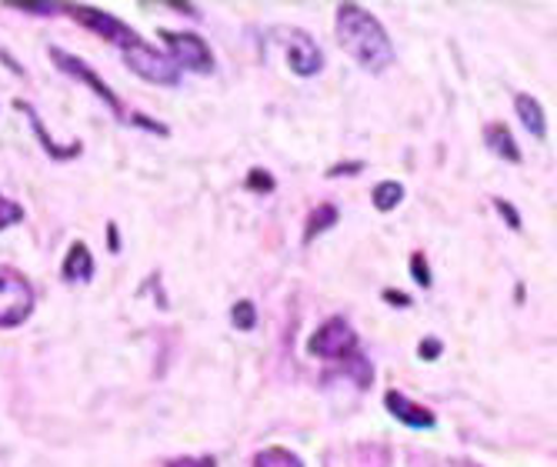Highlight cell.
<instances>
[{
    "instance_id": "28",
    "label": "cell",
    "mask_w": 557,
    "mask_h": 467,
    "mask_svg": "<svg viewBox=\"0 0 557 467\" xmlns=\"http://www.w3.org/2000/svg\"><path fill=\"white\" fill-rule=\"evenodd\" d=\"M384 300H391V304H411V297H404V294H394V291H384Z\"/></svg>"
},
{
    "instance_id": "14",
    "label": "cell",
    "mask_w": 557,
    "mask_h": 467,
    "mask_svg": "<svg viewBox=\"0 0 557 467\" xmlns=\"http://www.w3.org/2000/svg\"><path fill=\"white\" fill-rule=\"evenodd\" d=\"M337 221H341V211H337L334 204H318L314 211H311V218H308V224H304V241L321 237V234L331 231Z\"/></svg>"
},
{
    "instance_id": "9",
    "label": "cell",
    "mask_w": 557,
    "mask_h": 467,
    "mask_svg": "<svg viewBox=\"0 0 557 467\" xmlns=\"http://www.w3.org/2000/svg\"><path fill=\"white\" fill-rule=\"evenodd\" d=\"M384 407L391 410V418H394V421L408 425V428L431 431V428L437 425V418H434V414H431L428 407H421V404L408 401L400 391H387V394H384Z\"/></svg>"
},
{
    "instance_id": "4",
    "label": "cell",
    "mask_w": 557,
    "mask_h": 467,
    "mask_svg": "<svg viewBox=\"0 0 557 467\" xmlns=\"http://www.w3.org/2000/svg\"><path fill=\"white\" fill-rule=\"evenodd\" d=\"M61 14H67V17H74L81 27H87V30H94L97 37H104V40H111V44H117L121 50H131V47H140V44H147L134 27H127L124 21H117V17H111V14H104V11H97V8H84V4H64V8H58Z\"/></svg>"
},
{
    "instance_id": "27",
    "label": "cell",
    "mask_w": 557,
    "mask_h": 467,
    "mask_svg": "<svg viewBox=\"0 0 557 467\" xmlns=\"http://www.w3.org/2000/svg\"><path fill=\"white\" fill-rule=\"evenodd\" d=\"M108 234H111V237H108V247H111V250H121V237H117V228H114V224L108 228Z\"/></svg>"
},
{
    "instance_id": "26",
    "label": "cell",
    "mask_w": 557,
    "mask_h": 467,
    "mask_svg": "<svg viewBox=\"0 0 557 467\" xmlns=\"http://www.w3.org/2000/svg\"><path fill=\"white\" fill-rule=\"evenodd\" d=\"M17 11H27V14H58L54 4H14Z\"/></svg>"
},
{
    "instance_id": "8",
    "label": "cell",
    "mask_w": 557,
    "mask_h": 467,
    "mask_svg": "<svg viewBox=\"0 0 557 467\" xmlns=\"http://www.w3.org/2000/svg\"><path fill=\"white\" fill-rule=\"evenodd\" d=\"M281 37L287 40L284 44L287 67L297 77H314V74H321L324 54H321V47H318V40L311 34H304V30H281Z\"/></svg>"
},
{
    "instance_id": "12",
    "label": "cell",
    "mask_w": 557,
    "mask_h": 467,
    "mask_svg": "<svg viewBox=\"0 0 557 467\" xmlns=\"http://www.w3.org/2000/svg\"><path fill=\"white\" fill-rule=\"evenodd\" d=\"M484 144L491 147V153H497L500 161H508V164H518V161H521L518 140H515V134H511L508 124H500V121L487 124V127H484Z\"/></svg>"
},
{
    "instance_id": "19",
    "label": "cell",
    "mask_w": 557,
    "mask_h": 467,
    "mask_svg": "<svg viewBox=\"0 0 557 467\" xmlns=\"http://www.w3.org/2000/svg\"><path fill=\"white\" fill-rule=\"evenodd\" d=\"M274 187H277V184H274V177H271L268 171H261V168L247 174V191H258V194H271Z\"/></svg>"
},
{
    "instance_id": "11",
    "label": "cell",
    "mask_w": 557,
    "mask_h": 467,
    "mask_svg": "<svg viewBox=\"0 0 557 467\" xmlns=\"http://www.w3.org/2000/svg\"><path fill=\"white\" fill-rule=\"evenodd\" d=\"M61 278L67 284H84L94 278V257H90V247L84 241H74L67 257H64V268H61Z\"/></svg>"
},
{
    "instance_id": "20",
    "label": "cell",
    "mask_w": 557,
    "mask_h": 467,
    "mask_svg": "<svg viewBox=\"0 0 557 467\" xmlns=\"http://www.w3.org/2000/svg\"><path fill=\"white\" fill-rule=\"evenodd\" d=\"M494 207H497V214L508 221L511 231H521V214L515 211V204L511 200H504V197H494Z\"/></svg>"
},
{
    "instance_id": "7",
    "label": "cell",
    "mask_w": 557,
    "mask_h": 467,
    "mask_svg": "<svg viewBox=\"0 0 557 467\" xmlns=\"http://www.w3.org/2000/svg\"><path fill=\"white\" fill-rule=\"evenodd\" d=\"M50 61H54L67 77H74V81H81L84 87H90L100 100H104V108L111 111V114H117V118H124V108H121V97L100 81V74L87 64V61H81V58H74V54H67V50H61V47H50Z\"/></svg>"
},
{
    "instance_id": "25",
    "label": "cell",
    "mask_w": 557,
    "mask_h": 467,
    "mask_svg": "<svg viewBox=\"0 0 557 467\" xmlns=\"http://www.w3.org/2000/svg\"><path fill=\"white\" fill-rule=\"evenodd\" d=\"M364 171V164L361 161H347V164H337V168H331L327 171V177H344V174H361Z\"/></svg>"
},
{
    "instance_id": "3",
    "label": "cell",
    "mask_w": 557,
    "mask_h": 467,
    "mask_svg": "<svg viewBox=\"0 0 557 467\" xmlns=\"http://www.w3.org/2000/svg\"><path fill=\"white\" fill-rule=\"evenodd\" d=\"M308 351L321 360H334V365H347L350 357H358L361 347H358V331L347 324V318H331L324 321L311 341H308Z\"/></svg>"
},
{
    "instance_id": "1",
    "label": "cell",
    "mask_w": 557,
    "mask_h": 467,
    "mask_svg": "<svg viewBox=\"0 0 557 467\" xmlns=\"http://www.w3.org/2000/svg\"><path fill=\"white\" fill-rule=\"evenodd\" d=\"M337 44L344 54L358 61L368 74H384L394 64V44L384 24L361 4L337 8Z\"/></svg>"
},
{
    "instance_id": "13",
    "label": "cell",
    "mask_w": 557,
    "mask_h": 467,
    "mask_svg": "<svg viewBox=\"0 0 557 467\" xmlns=\"http://www.w3.org/2000/svg\"><path fill=\"white\" fill-rule=\"evenodd\" d=\"M515 111L521 118V124L534 134V137H544L547 134V118H544V108L534 94H518L515 97Z\"/></svg>"
},
{
    "instance_id": "18",
    "label": "cell",
    "mask_w": 557,
    "mask_h": 467,
    "mask_svg": "<svg viewBox=\"0 0 557 467\" xmlns=\"http://www.w3.org/2000/svg\"><path fill=\"white\" fill-rule=\"evenodd\" d=\"M21 221H24V207L8 200V197H0V231H8V228H14Z\"/></svg>"
},
{
    "instance_id": "17",
    "label": "cell",
    "mask_w": 557,
    "mask_h": 467,
    "mask_svg": "<svg viewBox=\"0 0 557 467\" xmlns=\"http://www.w3.org/2000/svg\"><path fill=\"white\" fill-rule=\"evenodd\" d=\"M231 324L237 328V331H250L258 324V307L250 304V300H237L234 307H231Z\"/></svg>"
},
{
    "instance_id": "16",
    "label": "cell",
    "mask_w": 557,
    "mask_h": 467,
    "mask_svg": "<svg viewBox=\"0 0 557 467\" xmlns=\"http://www.w3.org/2000/svg\"><path fill=\"white\" fill-rule=\"evenodd\" d=\"M371 200H374L377 211H394V207L404 200V187L397 181H384L371 191Z\"/></svg>"
},
{
    "instance_id": "2",
    "label": "cell",
    "mask_w": 557,
    "mask_h": 467,
    "mask_svg": "<svg viewBox=\"0 0 557 467\" xmlns=\"http://www.w3.org/2000/svg\"><path fill=\"white\" fill-rule=\"evenodd\" d=\"M34 304L30 281L14 268H0V328H21L34 315Z\"/></svg>"
},
{
    "instance_id": "23",
    "label": "cell",
    "mask_w": 557,
    "mask_h": 467,
    "mask_svg": "<svg viewBox=\"0 0 557 467\" xmlns=\"http://www.w3.org/2000/svg\"><path fill=\"white\" fill-rule=\"evenodd\" d=\"M441 351H444V344H441L437 337H424L421 347H418L421 360H434V357H441Z\"/></svg>"
},
{
    "instance_id": "21",
    "label": "cell",
    "mask_w": 557,
    "mask_h": 467,
    "mask_svg": "<svg viewBox=\"0 0 557 467\" xmlns=\"http://www.w3.org/2000/svg\"><path fill=\"white\" fill-rule=\"evenodd\" d=\"M411 274H414L418 287H431V271H428V257L424 254H411Z\"/></svg>"
},
{
    "instance_id": "6",
    "label": "cell",
    "mask_w": 557,
    "mask_h": 467,
    "mask_svg": "<svg viewBox=\"0 0 557 467\" xmlns=\"http://www.w3.org/2000/svg\"><path fill=\"white\" fill-rule=\"evenodd\" d=\"M124 64H127L137 77H144V81H150V84H158V87H174V84L181 81L174 61H171L168 54H161V50H154L150 44H140V47L124 50Z\"/></svg>"
},
{
    "instance_id": "15",
    "label": "cell",
    "mask_w": 557,
    "mask_h": 467,
    "mask_svg": "<svg viewBox=\"0 0 557 467\" xmlns=\"http://www.w3.org/2000/svg\"><path fill=\"white\" fill-rule=\"evenodd\" d=\"M250 467H304V460L287 447H264V451L255 454Z\"/></svg>"
},
{
    "instance_id": "24",
    "label": "cell",
    "mask_w": 557,
    "mask_h": 467,
    "mask_svg": "<svg viewBox=\"0 0 557 467\" xmlns=\"http://www.w3.org/2000/svg\"><path fill=\"white\" fill-rule=\"evenodd\" d=\"M131 121H134L137 127H144V131H150V134H158V137H168V134H171V131H168L164 124H158V121H150V118H144V114H134Z\"/></svg>"
},
{
    "instance_id": "22",
    "label": "cell",
    "mask_w": 557,
    "mask_h": 467,
    "mask_svg": "<svg viewBox=\"0 0 557 467\" xmlns=\"http://www.w3.org/2000/svg\"><path fill=\"white\" fill-rule=\"evenodd\" d=\"M168 467H218L214 457H174L168 460Z\"/></svg>"
},
{
    "instance_id": "10",
    "label": "cell",
    "mask_w": 557,
    "mask_h": 467,
    "mask_svg": "<svg viewBox=\"0 0 557 467\" xmlns=\"http://www.w3.org/2000/svg\"><path fill=\"white\" fill-rule=\"evenodd\" d=\"M14 108L30 121V127H34V137L40 140V147H44V153H47V158L50 161H71V158H77V153L84 150V144L81 140H74L71 147H61V144H54V140H50V134H47V127H44V121L37 118V111L30 108V103L27 100H14Z\"/></svg>"
},
{
    "instance_id": "5",
    "label": "cell",
    "mask_w": 557,
    "mask_h": 467,
    "mask_svg": "<svg viewBox=\"0 0 557 467\" xmlns=\"http://www.w3.org/2000/svg\"><path fill=\"white\" fill-rule=\"evenodd\" d=\"M161 40L168 44V58H174V67H187V71H197V74H214V54L205 37H197L190 30H168L161 27L158 30Z\"/></svg>"
}]
</instances>
